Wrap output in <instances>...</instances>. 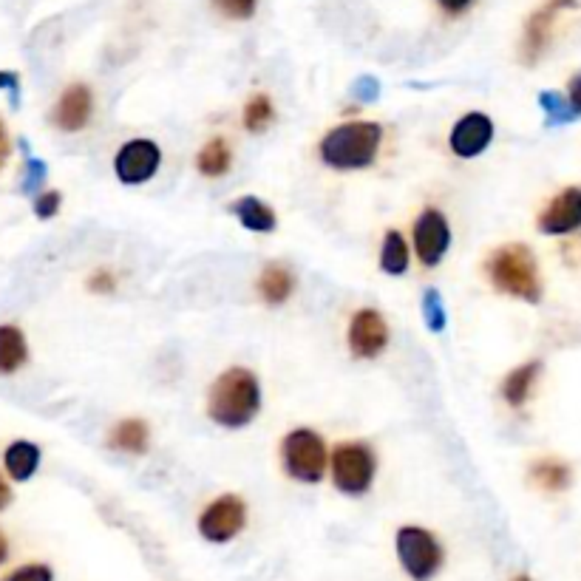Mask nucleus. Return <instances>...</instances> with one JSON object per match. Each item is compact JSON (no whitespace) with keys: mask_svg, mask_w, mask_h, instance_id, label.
Wrapping results in <instances>:
<instances>
[{"mask_svg":"<svg viewBox=\"0 0 581 581\" xmlns=\"http://www.w3.org/2000/svg\"><path fill=\"white\" fill-rule=\"evenodd\" d=\"M261 409V386L250 369H227L216 377L210 397H207V414L216 426L244 428L256 420Z\"/></svg>","mask_w":581,"mask_h":581,"instance_id":"nucleus-1","label":"nucleus"},{"mask_svg":"<svg viewBox=\"0 0 581 581\" xmlns=\"http://www.w3.org/2000/svg\"><path fill=\"white\" fill-rule=\"evenodd\" d=\"M380 142L383 128L377 122H343L321 139L318 154L335 171H358L375 162Z\"/></svg>","mask_w":581,"mask_h":581,"instance_id":"nucleus-2","label":"nucleus"},{"mask_svg":"<svg viewBox=\"0 0 581 581\" xmlns=\"http://www.w3.org/2000/svg\"><path fill=\"white\" fill-rule=\"evenodd\" d=\"M485 273L491 278L496 290L522 298L528 304L542 301V281H539V267L536 258L525 244H505L494 250L485 261Z\"/></svg>","mask_w":581,"mask_h":581,"instance_id":"nucleus-3","label":"nucleus"},{"mask_svg":"<svg viewBox=\"0 0 581 581\" xmlns=\"http://www.w3.org/2000/svg\"><path fill=\"white\" fill-rule=\"evenodd\" d=\"M281 460H284V468L292 479L321 482L329 454H326V443L321 440V434H315L312 428H295L281 443Z\"/></svg>","mask_w":581,"mask_h":581,"instance_id":"nucleus-4","label":"nucleus"},{"mask_svg":"<svg viewBox=\"0 0 581 581\" xmlns=\"http://www.w3.org/2000/svg\"><path fill=\"white\" fill-rule=\"evenodd\" d=\"M377 474L375 451L366 443H343L332 454V482L346 496H360L372 488Z\"/></svg>","mask_w":581,"mask_h":581,"instance_id":"nucleus-5","label":"nucleus"},{"mask_svg":"<svg viewBox=\"0 0 581 581\" xmlns=\"http://www.w3.org/2000/svg\"><path fill=\"white\" fill-rule=\"evenodd\" d=\"M394 545H397V559L403 564V570L414 581L434 579L437 570L443 567V545L426 528H414V525L400 528L397 530V542Z\"/></svg>","mask_w":581,"mask_h":581,"instance_id":"nucleus-6","label":"nucleus"},{"mask_svg":"<svg viewBox=\"0 0 581 581\" xmlns=\"http://www.w3.org/2000/svg\"><path fill=\"white\" fill-rule=\"evenodd\" d=\"M247 525V505L236 494H224L213 499L199 516V533L213 545H224L236 539Z\"/></svg>","mask_w":581,"mask_h":581,"instance_id":"nucleus-7","label":"nucleus"},{"mask_svg":"<svg viewBox=\"0 0 581 581\" xmlns=\"http://www.w3.org/2000/svg\"><path fill=\"white\" fill-rule=\"evenodd\" d=\"M162 165V151L151 139H131L114 156V173L122 185H145Z\"/></svg>","mask_w":581,"mask_h":581,"instance_id":"nucleus-8","label":"nucleus"},{"mask_svg":"<svg viewBox=\"0 0 581 581\" xmlns=\"http://www.w3.org/2000/svg\"><path fill=\"white\" fill-rule=\"evenodd\" d=\"M451 247V227L437 207H426L414 224V250L423 267H437Z\"/></svg>","mask_w":581,"mask_h":581,"instance_id":"nucleus-9","label":"nucleus"},{"mask_svg":"<svg viewBox=\"0 0 581 581\" xmlns=\"http://www.w3.org/2000/svg\"><path fill=\"white\" fill-rule=\"evenodd\" d=\"M389 346V324L377 309H358L349 321V349L360 360L377 358Z\"/></svg>","mask_w":581,"mask_h":581,"instance_id":"nucleus-10","label":"nucleus"},{"mask_svg":"<svg viewBox=\"0 0 581 581\" xmlns=\"http://www.w3.org/2000/svg\"><path fill=\"white\" fill-rule=\"evenodd\" d=\"M494 139V122L488 114H479V111H471L465 114L454 128H451V137H448V145L451 151L460 156V159H474L479 156Z\"/></svg>","mask_w":581,"mask_h":581,"instance_id":"nucleus-11","label":"nucleus"},{"mask_svg":"<svg viewBox=\"0 0 581 581\" xmlns=\"http://www.w3.org/2000/svg\"><path fill=\"white\" fill-rule=\"evenodd\" d=\"M576 0H547L542 9H536L530 15L528 26H525V37H522V60L533 66L542 54H545L547 43H550V32H553V23L559 18V12L573 6Z\"/></svg>","mask_w":581,"mask_h":581,"instance_id":"nucleus-12","label":"nucleus"},{"mask_svg":"<svg viewBox=\"0 0 581 581\" xmlns=\"http://www.w3.org/2000/svg\"><path fill=\"white\" fill-rule=\"evenodd\" d=\"M581 227V188H564L545 213L539 216V230L545 236H567Z\"/></svg>","mask_w":581,"mask_h":581,"instance_id":"nucleus-13","label":"nucleus"},{"mask_svg":"<svg viewBox=\"0 0 581 581\" xmlns=\"http://www.w3.org/2000/svg\"><path fill=\"white\" fill-rule=\"evenodd\" d=\"M91 108H94V97H91V88L83 86V83H74L69 86L60 100L54 105V125L60 131H83L91 120Z\"/></svg>","mask_w":581,"mask_h":581,"instance_id":"nucleus-14","label":"nucleus"},{"mask_svg":"<svg viewBox=\"0 0 581 581\" xmlns=\"http://www.w3.org/2000/svg\"><path fill=\"white\" fill-rule=\"evenodd\" d=\"M539 375H542V360H530L525 366L513 369L511 375L505 377V383H502V397H505V403L513 406V409L525 406L530 392H533V386H536V380H539Z\"/></svg>","mask_w":581,"mask_h":581,"instance_id":"nucleus-15","label":"nucleus"},{"mask_svg":"<svg viewBox=\"0 0 581 581\" xmlns=\"http://www.w3.org/2000/svg\"><path fill=\"white\" fill-rule=\"evenodd\" d=\"M148 443H151V428L145 420H137V417L122 420L108 434V445L117 451H125V454H145Z\"/></svg>","mask_w":581,"mask_h":581,"instance_id":"nucleus-16","label":"nucleus"},{"mask_svg":"<svg viewBox=\"0 0 581 581\" xmlns=\"http://www.w3.org/2000/svg\"><path fill=\"white\" fill-rule=\"evenodd\" d=\"M295 290V278L284 267V264H267L264 273L258 275V295L270 304V307H278L284 304L287 298Z\"/></svg>","mask_w":581,"mask_h":581,"instance_id":"nucleus-17","label":"nucleus"},{"mask_svg":"<svg viewBox=\"0 0 581 581\" xmlns=\"http://www.w3.org/2000/svg\"><path fill=\"white\" fill-rule=\"evenodd\" d=\"M233 216L239 219L241 227L253 230V233H273L275 230V213L273 207H267L258 196H241L233 202Z\"/></svg>","mask_w":581,"mask_h":581,"instance_id":"nucleus-18","label":"nucleus"},{"mask_svg":"<svg viewBox=\"0 0 581 581\" xmlns=\"http://www.w3.org/2000/svg\"><path fill=\"white\" fill-rule=\"evenodd\" d=\"M530 479L547 494H559L570 488V465L556 457H542L530 465Z\"/></svg>","mask_w":581,"mask_h":581,"instance_id":"nucleus-19","label":"nucleus"},{"mask_svg":"<svg viewBox=\"0 0 581 581\" xmlns=\"http://www.w3.org/2000/svg\"><path fill=\"white\" fill-rule=\"evenodd\" d=\"M29 358L26 338L18 326H0V375H12Z\"/></svg>","mask_w":581,"mask_h":581,"instance_id":"nucleus-20","label":"nucleus"},{"mask_svg":"<svg viewBox=\"0 0 581 581\" xmlns=\"http://www.w3.org/2000/svg\"><path fill=\"white\" fill-rule=\"evenodd\" d=\"M3 462H6V471L12 474V479L26 482L37 471V465H40V448L35 443L18 440V443H12L6 448Z\"/></svg>","mask_w":581,"mask_h":581,"instance_id":"nucleus-21","label":"nucleus"},{"mask_svg":"<svg viewBox=\"0 0 581 581\" xmlns=\"http://www.w3.org/2000/svg\"><path fill=\"white\" fill-rule=\"evenodd\" d=\"M230 162H233L230 145L222 137L210 139L205 148L199 151V156H196V168L205 173V176H210V179L224 176V173L230 171Z\"/></svg>","mask_w":581,"mask_h":581,"instance_id":"nucleus-22","label":"nucleus"},{"mask_svg":"<svg viewBox=\"0 0 581 581\" xmlns=\"http://www.w3.org/2000/svg\"><path fill=\"white\" fill-rule=\"evenodd\" d=\"M380 270L389 275H403L409 270V244H406V239L397 230H389L386 239H383Z\"/></svg>","mask_w":581,"mask_h":581,"instance_id":"nucleus-23","label":"nucleus"},{"mask_svg":"<svg viewBox=\"0 0 581 581\" xmlns=\"http://www.w3.org/2000/svg\"><path fill=\"white\" fill-rule=\"evenodd\" d=\"M275 111H273V100L267 97V94H256L250 103L244 105V128L250 131V134H261V131H267L270 128V122H273Z\"/></svg>","mask_w":581,"mask_h":581,"instance_id":"nucleus-24","label":"nucleus"},{"mask_svg":"<svg viewBox=\"0 0 581 581\" xmlns=\"http://www.w3.org/2000/svg\"><path fill=\"white\" fill-rule=\"evenodd\" d=\"M539 105H542V111H545L547 125H550V128H556V125H570V122L579 120V117L573 114L570 100H567L564 94L542 91V94H539Z\"/></svg>","mask_w":581,"mask_h":581,"instance_id":"nucleus-25","label":"nucleus"},{"mask_svg":"<svg viewBox=\"0 0 581 581\" xmlns=\"http://www.w3.org/2000/svg\"><path fill=\"white\" fill-rule=\"evenodd\" d=\"M423 321H426L431 332H443L445 324H448L443 298L437 290H426V295H423Z\"/></svg>","mask_w":581,"mask_h":581,"instance_id":"nucleus-26","label":"nucleus"},{"mask_svg":"<svg viewBox=\"0 0 581 581\" xmlns=\"http://www.w3.org/2000/svg\"><path fill=\"white\" fill-rule=\"evenodd\" d=\"M46 176H49V168H46V162L43 159H37V156H26V173H23V185L20 190L26 193V196H32L37 190L43 188V182H46Z\"/></svg>","mask_w":581,"mask_h":581,"instance_id":"nucleus-27","label":"nucleus"},{"mask_svg":"<svg viewBox=\"0 0 581 581\" xmlns=\"http://www.w3.org/2000/svg\"><path fill=\"white\" fill-rule=\"evenodd\" d=\"M256 3L258 0H216L219 12H224L227 18H233V20L253 18V12H256Z\"/></svg>","mask_w":581,"mask_h":581,"instance_id":"nucleus-28","label":"nucleus"},{"mask_svg":"<svg viewBox=\"0 0 581 581\" xmlns=\"http://www.w3.org/2000/svg\"><path fill=\"white\" fill-rule=\"evenodd\" d=\"M6 581H54V573L46 564H26L18 567L12 576H6Z\"/></svg>","mask_w":581,"mask_h":581,"instance_id":"nucleus-29","label":"nucleus"},{"mask_svg":"<svg viewBox=\"0 0 581 581\" xmlns=\"http://www.w3.org/2000/svg\"><path fill=\"white\" fill-rule=\"evenodd\" d=\"M60 193L57 190H49V193H40L35 199V213L37 219H52V216H57V210H60Z\"/></svg>","mask_w":581,"mask_h":581,"instance_id":"nucleus-30","label":"nucleus"},{"mask_svg":"<svg viewBox=\"0 0 581 581\" xmlns=\"http://www.w3.org/2000/svg\"><path fill=\"white\" fill-rule=\"evenodd\" d=\"M88 287H91V292H111L117 287V278L108 273V270H97V273L88 278Z\"/></svg>","mask_w":581,"mask_h":581,"instance_id":"nucleus-31","label":"nucleus"},{"mask_svg":"<svg viewBox=\"0 0 581 581\" xmlns=\"http://www.w3.org/2000/svg\"><path fill=\"white\" fill-rule=\"evenodd\" d=\"M377 94H380V86H377L375 77H360L358 83V97L363 103H375Z\"/></svg>","mask_w":581,"mask_h":581,"instance_id":"nucleus-32","label":"nucleus"},{"mask_svg":"<svg viewBox=\"0 0 581 581\" xmlns=\"http://www.w3.org/2000/svg\"><path fill=\"white\" fill-rule=\"evenodd\" d=\"M567 100H570L573 114L581 117V74H576V77L570 80V86H567Z\"/></svg>","mask_w":581,"mask_h":581,"instance_id":"nucleus-33","label":"nucleus"},{"mask_svg":"<svg viewBox=\"0 0 581 581\" xmlns=\"http://www.w3.org/2000/svg\"><path fill=\"white\" fill-rule=\"evenodd\" d=\"M0 86L6 88V91H12V105L18 108V77L15 74H9V71H0Z\"/></svg>","mask_w":581,"mask_h":581,"instance_id":"nucleus-34","label":"nucleus"},{"mask_svg":"<svg viewBox=\"0 0 581 581\" xmlns=\"http://www.w3.org/2000/svg\"><path fill=\"white\" fill-rule=\"evenodd\" d=\"M440 6H443L448 15H460V12H465L474 0H437Z\"/></svg>","mask_w":581,"mask_h":581,"instance_id":"nucleus-35","label":"nucleus"},{"mask_svg":"<svg viewBox=\"0 0 581 581\" xmlns=\"http://www.w3.org/2000/svg\"><path fill=\"white\" fill-rule=\"evenodd\" d=\"M6 156H9V137H6V125L0 120V168L6 162Z\"/></svg>","mask_w":581,"mask_h":581,"instance_id":"nucleus-36","label":"nucleus"},{"mask_svg":"<svg viewBox=\"0 0 581 581\" xmlns=\"http://www.w3.org/2000/svg\"><path fill=\"white\" fill-rule=\"evenodd\" d=\"M12 502V491H9V485H6V479H3V474H0V511L6 508Z\"/></svg>","mask_w":581,"mask_h":581,"instance_id":"nucleus-37","label":"nucleus"},{"mask_svg":"<svg viewBox=\"0 0 581 581\" xmlns=\"http://www.w3.org/2000/svg\"><path fill=\"white\" fill-rule=\"evenodd\" d=\"M6 556H9V542H6V536L0 533V564L6 562Z\"/></svg>","mask_w":581,"mask_h":581,"instance_id":"nucleus-38","label":"nucleus"},{"mask_svg":"<svg viewBox=\"0 0 581 581\" xmlns=\"http://www.w3.org/2000/svg\"><path fill=\"white\" fill-rule=\"evenodd\" d=\"M511 581H533V579H530L528 573H519V576H513Z\"/></svg>","mask_w":581,"mask_h":581,"instance_id":"nucleus-39","label":"nucleus"}]
</instances>
